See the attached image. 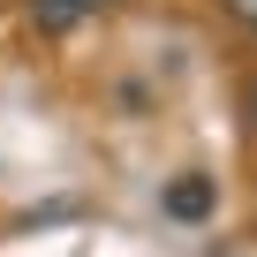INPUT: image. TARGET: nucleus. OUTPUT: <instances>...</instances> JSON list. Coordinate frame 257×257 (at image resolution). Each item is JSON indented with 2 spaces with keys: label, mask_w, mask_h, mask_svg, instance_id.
Masks as SVG:
<instances>
[{
  "label": "nucleus",
  "mask_w": 257,
  "mask_h": 257,
  "mask_svg": "<svg viewBox=\"0 0 257 257\" xmlns=\"http://www.w3.org/2000/svg\"><path fill=\"white\" fill-rule=\"evenodd\" d=\"M227 8H234V16H242V23H257V0H227Z\"/></svg>",
  "instance_id": "obj_3"
},
{
  "label": "nucleus",
  "mask_w": 257,
  "mask_h": 257,
  "mask_svg": "<svg viewBox=\"0 0 257 257\" xmlns=\"http://www.w3.org/2000/svg\"><path fill=\"white\" fill-rule=\"evenodd\" d=\"M91 8H106V0H31V23L61 38V31H76V23L91 16Z\"/></svg>",
  "instance_id": "obj_2"
},
{
  "label": "nucleus",
  "mask_w": 257,
  "mask_h": 257,
  "mask_svg": "<svg viewBox=\"0 0 257 257\" xmlns=\"http://www.w3.org/2000/svg\"><path fill=\"white\" fill-rule=\"evenodd\" d=\"M249 113H257V83H249Z\"/></svg>",
  "instance_id": "obj_4"
},
{
  "label": "nucleus",
  "mask_w": 257,
  "mask_h": 257,
  "mask_svg": "<svg viewBox=\"0 0 257 257\" xmlns=\"http://www.w3.org/2000/svg\"><path fill=\"white\" fill-rule=\"evenodd\" d=\"M174 219H212V204H219V189H212V174H182V182H167V197H159Z\"/></svg>",
  "instance_id": "obj_1"
}]
</instances>
